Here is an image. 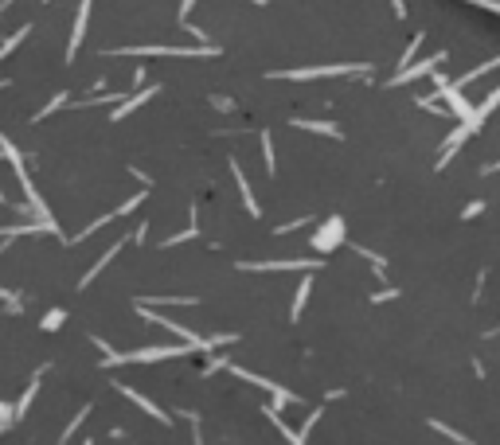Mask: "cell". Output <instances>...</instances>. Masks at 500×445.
<instances>
[{"label": "cell", "instance_id": "26", "mask_svg": "<svg viewBox=\"0 0 500 445\" xmlns=\"http://www.w3.org/2000/svg\"><path fill=\"white\" fill-rule=\"evenodd\" d=\"M258 141H262V156H266V172H270V176H274V168H278V160H274V141H270V133H266V129H262V137H258Z\"/></svg>", "mask_w": 500, "mask_h": 445}, {"label": "cell", "instance_id": "25", "mask_svg": "<svg viewBox=\"0 0 500 445\" xmlns=\"http://www.w3.org/2000/svg\"><path fill=\"white\" fill-rule=\"evenodd\" d=\"M430 430H438V434H441V438H449V441H457V445H473L469 438H465V434H457V430H449V426H446V422H438V418H434V422H430Z\"/></svg>", "mask_w": 500, "mask_h": 445}, {"label": "cell", "instance_id": "31", "mask_svg": "<svg viewBox=\"0 0 500 445\" xmlns=\"http://www.w3.org/2000/svg\"><path fill=\"white\" fill-rule=\"evenodd\" d=\"M461 4H473V8H485V12H496V16H500V0H461Z\"/></svg>", "mask_w": 500, "mask_h": 445}, {"label": "cell", "instance_id": "37", "mask_svg": "<svg viewBox=\"0 0 500 445\" xmlns=\"http://www.w3.org/2000/svg\"><path fill=\"white\" fill-rule=\"evenodd\" d=\"M191 8H196V0H180V20H184V24H188V12H191Z\"/></svg>", "mask_w": 500, "mask_h": 445}, {"label": "cell", "instance_id": "39", "mask_svg": "<svg viewBox=\"0 0 500 445\" xmlns=\"http://www.w3.org/2000/svg\"><path fill=\"white\" fill-rule=\"evenodd\" d=\"M489 172H500V160H493V164H485V176Z\"/></svg>", "mask_w": 500, "mask_h": 445}, {"label": "cell", "instance_id": "28", "mask_svg": "<svg viewBox=\"0 0 500 445\" xmlns=\"http://www.w3.org/2000/svg\"><path fill=\"white\" fill-rule=\"evenodd\" d=\"M63 320H66V312H63V309H51L44 320H39V324H44V332H55V328H59Z\"/></svg>", "mask_w": 500, "mask_h": 445}, {"label": "cell", "instance_id": "35", "mask_svg": "<svg viewBox=\"0 0 500 445\" xmlns=\"http://www.w3.org/2000/svg\"><path fill=\"white\" fill-rule=\"evenodd\" d=\"M305 222H313L309 215H305V219H294V222H281V227H278V235H289V230H297V227H305Z\"/></svg>", "mask_w": 500, "mask_h": 445}, {"label": "cell", "instance_id": "23", "mask_svg": "<svg viewBox=\"0 0 500 445\" xmlns=\"http://www.w3.org/2000/svg\"><path fill=\"white\" fill-rule=\"evenodd\" d=\"M66 102H71V94H66V90H63V94H55V98H51V102H47V106H44V110H39V113H36V121H44V118H51V113H55V110H63V106H66Z\"/></svg>", "mask_w": 500, "mask_h": 445}, {"label": "cell", "instance_id": "15", "mask_svg": "<svg viewBox=\"0 0 500 445\" xmlns=\"http://www.w3.org/2000/svg\"><path fill=\"white\" fill-rule=\"evenodd\" d=\"M125 242H129V238H118V242H114V246H110V250H106V254H102V258H98V262H94V266H90V270H86V274H82V282H79V290H86V285H90V282H94V277H98V274H102V270H106V266H110V262H114V258H118V250H125Z\"/></svg>", "mask_w": 500, "mask_h": 445}, {"label": "cell", "instance_id": "1", "mask_svg": "<svg viewBox=\"0 0 500 445\" xmlns=\"http://www.w3.org/2000/svg\"><path fill=\"white\" fill-rule=\"evenodd\" d=\"M137 312L145 320H153V324H161V328H169L172 336H180V340L188 344L191 352H211V348H223V344H235L239 340V332H219V336H196L191 328L184 324H176V320H169V317H161V312H153L149 305H137Z\"/></svg>", "mask_w": 500, "mask_h": 445}, {"label": "cell", "instance_id": "16", "mask_svg": "<svg viewBox=\"0 0 500 445\" xmlns=\"http://www.w3.org/2000/svg\"><path fill=\"white\" fill-rule=\"evenodd\" d=\"M231 176H235L239 192H243V203H246L250 219H258V215H262V211H258V200H254V192H250V180H246V172L239 168V160H231Z\"/></svg>", "mask_w": 500, "mask_h": 445}, {"label": "cell", "instance_id": "10", "mask_svg": "<svg viewBox=\"0 0 500 445\" xmlns=\"http://www.w3.org/2000/svg\"><path fill=\"white\" fill-rule=\"evenodd\" d=\"M141 203H145V192H137V195H129V200H125V203H121V208H118V211H110V215H102V219H94V222H90V227H86V230H79V235H74V242H82V238H90V235H94V230H102V227H106V222H110V219H121V215H129V211H137V208H141Z\"/></svg>", "mask_w": 500, "mask_h": 445}, {"label": "cell", "instance_id": "14", "mask_svg": "<svg viewBox=\"0 0 500 445\" xmlns=\"http://www.w3.org/2000/svg\"><path fill=\"white\" fill-rule=\"evenodd\" d=\"M340 238H344V222H340V219H329V222H324V230H321V235L313 238V250L329 254L332 246L340 242Z\"/></svg>", "mask_w": 500, "mask_h": 445}, {"label": "cell", "instance_id": "40", "mask_svg": "<svg viewBox=\"0 0 500 445\" xmlns=\"http://www.w3.org/2000/svg\"><path fill=\"white\" fill-rule=\"evenodd\" d=\"M8 414H12V410H8V406H0V418H8Z\"/></svg>", "mask_w": 500, "mask_h": 445}, {"label": "cell", "instance_id": "18", "mask_svg": "<svg viewBox=\"0 0 500 445\" xmlns=\"http://www.w3.org/2000/svg\"><path fill=\"white\" fill-rule=\"evenodd\" d=\"M496 67H500V55H493V59H489V63H477V67H473V71H465L461 78H454V82H449V86H457V90H461V86H469V82H477L481 74H489V71H496Z\"/></svg>", "mask_w": 500, "mask_h": 445}, {"label": "cell", "instance_id": "13", "mask_svg": "<svg viewBox=\"0 0 500 445\" xmlns=\"http://www.w3.org/2000/svg\"><path fill=\"white\" fill-rule=\"evenodd\" d=\"M496 106H500V86H496V90H489V98H485L481 106H473V118L465 121V126H469V133H481V126L489 121V113H493Z\"/></svg>", "mask_w": 500, "mask_h": 445}, {"label": "cell", "instance_id": "4", "mask_svg": "<svg viewBox=\"0 0 500 445\" xmlns=\"http://www.w3.org/2000/svg\"><path fill=\"white\" fill-rule=\"evenodd\" d=\"M336 74H368V63H329V67L270 71V78H289V82H305V78H336Z\"/></svg>", "mask_w": 500, "mask_h": 445}, {"label": "cell", "instance_id": "38", "mask_svg": "<svg viewBox=\"0 0 500 445\" xmlns=\"http://www.w3.org/2000/svg\"><path fill=\"white\" fill-rule=\"evenodd\" d=\"M391 8H395L399 20H406V0H391Z\"/></svg>", "mask_w": 500, "mask_h": 445}, {"label": "cell", "instance_id": "6", "mask_svg": "<svg viewBox=\"0 0 500 445\" xmlns=\"http://www.w3.org/2000/svg\"><path fill=\"white\" fill-rule=\"evenodd\" d=\"M227 371H235L239 379H246V383H254V387H262V391H270L278 406H289V402H301V399H297L294 391H286V387L270 383V379H262V375H250V371H246V367H239V364H227Z\"/></svg>", "mask_w": 500, "mask_h": 445}, {"label": "cell", "instance_id": "34", "mask_svg": "<svg viewBox=\"0 0 500 445\" xmlns=\"http://www.w3.org/2000/svg\"><path fill=\"white\" fill-rule=\"evenodd\" d=\"M481 211H485V203H481V200H473V203H469V208H465V211H461V219H477V215H481Z\"/></svg>", "mask_w": 500, "mask_h": 445}, {"label": "cell", "instance_id": "43", "mask_svg": "<svg viewBox=\"0 0 500 445\" xmlns=\"http://www.w3.org/2000/svg\"><path fill=\"white\" fill-rule=\"evenodd\" d=\"M4 86H8V82H0V90H4Z\"/></svg>", "mask_w": 500, "mask_h": 445}, {"label": "cell", "instance_id": "20", "mask_svg": "<svg viewBox=\"0 0 500 445\" xmlns=\"http://www.w3.org/2000/svg\"><path fill=\"white\" fill-rule=\"evenodd\" d=\"M28 31H31V24H24V28H16V31H12V36H8V39H4V44H0V63H4V59H8V55H12V51H16V47H20V44H24V39H28Z\"/></svg>", "mask_w": 500, "mask_h": 445}, {"label": "cell", "instance_id": "29", "mask_svg": "<svg viewBox=\"0 0 500 445\" xmlns=\"http://www.w3.org/2000/svg\"><path fill=\"white\" fill-rule=\"evenodd\" d=\"M137 305H196V297H156V301H137Z\"/></svg>", "mask_w": 500, "mask_h": 445}, {"label": "cell", "instance_id": "11", "mask_svg": "<svg viewBox=\"0 0 500 445\" xmlns=\"http://www.w3.org/2000/svg\"><path fill=\"white\" fill-rule=\"evenodd\" d=\"M161 94V86H145V90H137V94H129V98H121L118 106H114V113H110V121H125L133 110H141V106L149 102V98H156Z\"/></svg>", "mask_w": 500, "mask_h": 445}, {"label": "cell", "instance_id": "12", "mask_svg": "<svg viewBox=\"0 0 500 445\" xmlns=\"http://www.w3.org/2000/svg\"><path fill=\"white\" fill-rule=\"evenodd\" d=\"M118 391H121V394H125V399H129V402H133V406H141V410H145V414H149V418H156V422H161V426H169V422H172V418H169V414H164V410H161V406H156V402H153V399H145V394H141V391H133V387H125V383L118 387Z\"/></svg>", "mask_w": 500, "mask_h": 445}, {"label": "cell", "instance_id": "5", "mask_svg": "<svg viewBox=\"0 0 500 445\" xmlns=\"http://www.w3.org/2000/svg\"><path fill=\"white\" fill-rule=\"evenodd\" d=\"M446 59H449V55H446V51H438V55H426V59H419V63H406V67H399V74L387 82V86H406V82L422 78V74H434Z\"/></svg>", "mask_w": 500, "mask_h": 445}, {"label": "cell", "instance_id": "22", "mask_svg": "<svg viewBox=\"0 0 500 445\" xmlns=\"http://www.w3.org/2000/svg\"><path fill=\"white\" fill-rule=\"evenodd\" d=\"M266 418H270V422H274V426H278V430H281V438H286L289 445H309V441H301V438H297V434H294V430H289V426H286V422H281V418H278V410H266Z\"/></svg>", "mask_w": 500, "mask_h": 445}, {"label": "cell", "instance_id": "33", "mask_svg": "<svg viewBox=\"0 0 500 445\" xmlns=\"http://www.w3.org/2000/svg\"><path fill=\"white\" fill-rule=\"evenodd\" d=\"M399 290H379V293H371V305H383V301H395Z\"/></svg>", "mask_w": 500, "mask_h": 445}, {"label": "cell", "instance_id": "41", "mask_svg": "<svg viewBox=\"0 0 500 445\" xmlns=\"http://www.w3.org/2000/svg\"><path fill=\"white\" fill-rule=\"evenodd\" d=\"M250 4H270V0H250Z\"/></svg>", "mask_w": 500, "mask_h": 445}, {"label": "cell", "instance_id": "19", "mask_svg": "<svg viewBox=\"0 0 500 445\" xmlns=\"http://www.w3.org/2000/svg\"><path fill=\"white\" fill-rule=\"evenodd\" d=\"M289 126H294V129H309V133H324V137H344V133H340V126H332V121H305V118H294Z\"/></svg>", "mask_w": 500, "mask_h": 445}, {"label": "cell", "instance_id": "24", "mask_svg": "<svg viewBox=\"0 0 500 445\" xmlns=\"http://www.w3.org/2000/svg\"><path fill=\"white\" fill-rule=\"evenodd\" d=\"M86 414H90V406H82V410H79V414H74V418H71V426H66V430H63V438H59V445H66V441H71V438H74V434H79V426H82V422H86Z\"/></svg>", "mask_w": 500, "mask_h": 445}, {"label": "cell", "instance_id": "42", "mask_svg": "<svg viewBox=\"0 0 500 445\" xmlns=\"http://www.w3.org/2000/svg\"><path fill=\"white\" fill-rule=\"evenodd\" d=\"M0 203H4V188H0Z\"/></svg>", "mask_w": 500, "mask_h": 445}, {"label": "cell", "instance_id": "21", "mask_svg": "<svg viewBox=\"0 0 500 445\" xmlns=\"http://www.w3.org/2000/svg\"><path fill=\"white\" fill-rule=\"evenodd\" d=\"M36 394H39V379H31L28 391H24V399L12 406V418H24V414H28V406H31V399H36Z\"/></svg>", "mask_w": 500, "mask_h": 445}, {"label": "cell", "instance_id": "36", "mask_svg": "<svg viewBox=\"0 0 500 445\" xmlns=\"http://www.w3.org/2000/svg\"><path fill=\"white\" fill-rule=\"evenodd\" d=\"M419 106H422V110H434L438 118H446V110H441V106L434 102V98H419Z\"/></svg>", "mask_w": 500, "mask_h": 445}, {"label": "cell", "instance_id": "7", "mask_svg": "<svg viewBox=\"0 0 500 445\" xmlns=\"http://www.w3.org/2000/svg\"><path fill=\"white\" fill-rule=\"evenodd\" d=\"M324 262L321 258H281V262H239V270H246V274H258V270H321Z\"/></svg>", "mask_w": 500, "mask_h": 445}, {"label": "cell", "instance_id": "8", "mask_svg": "<svg viewBox=\"0 0 500 445\" xmlns=\"http://www.w3.org/2000/svg\"><path fill=\"white\" fill-rule=\"evenodd\" d=\"M434 86H438V98H441V102H446V106H449V110H454L461 121H469V118H473V106L465 102V94H461L457 86H449V82L441 78V74H434Z\"/></svg>", "mask_w": 500, "mask_h": 445}, {"label": "cell", "instance_id": "44", "mask_svg": "<svg viewBox=\"0 0 500 445\" xmlns=\"http://www.w3.org/2000/svg\"><path fill=\"white\" fill-rule=\"evenodd\" d=\"M82 445H94V441H82Z\"/></svg>", "mask_w": 500, "mask_h": 445}, {"label": "cell", "instance_id": "32", "mask_svg": "<svg viewBox=\"0 0 500 445\" xmlns=\"http://www.w3.org/2000/svg\"><path fill=\"white\" fill-rule=\"evenodd\" d=\"M419 47H422V36H414V39H411V47H406V51H403V67H406V63H414V55H419Z\"/></svg>", "mask_w": 500, "mask_h": 445}, {"label": "cell", "instance_id": "30", "mask_svg": "<svg viewBox=\"0 0 500 445\" xmlns=\"http://www.w3.org/2000/svg\"><path fill=\"white\" fill-rule=\"evenodd\" d=\"M0 301H4V309H8V312H20V309H24V305H20V293L0 290Z\"/></svg>", "mask_w": 500, "mask_h": 445}, {"label": "cell", "instance_id": "9", "mask_svg": "<svg viewBox=\"0 0 500 445\" xmlns=\"http://www.w3.org/2000/svg\"><path fill=\"white\" fill-rule=\"evenodd\" d=\"M90 8H94V0H79V16H74L71 44H66V63H74V55L82 47V36H86V24H90Z\"/></svg>", "mask_w": 500, "mask_h": 445}, {"label": "cell", "instance_id": "3", "mask_svg": "<svg viewBox=\"0 0 500 445\" xmlns=\"http://www.w3.org/2000/svg\"><path fill=\"white\" fill-rule=\"evenodd\" d=\"M110 55H137V59H149V55H161V59H215L219 47L215 44H196V47H118Z\"/></svg>", "mask_w": 500, "mask_h": 445}, {"label": "cell", "instance_id": "27", "mask_svg": "<svg viewBox=\"0 0 500 445\" xmlns=\"http://www.w3.org/2000/svg\"><path fill=\"white\" fill-rule=\"evenodd\" d=\"M199 230H196V222H188V230H180V235H172V238H164L161 246H180V242H191V238H196Z\"/></svg>", "mask_w": 500, "mask_h": 445}, {"label": "cell", "instance_id": "17", "mask_svg": "<svg viewBox=\"0 0 500 445\" xmlns=\"http://www.w3.org/2000/svg\"><path fill=\"white\" fill-rule=\"evenodd\" d=\"M309 290H313V270L305 274V282L297 285V293H294V305H289V320H301V312H305V301H309Z\"/></svg>", "mask_w": 500, "mask_h": 445}, {"label": "cell", "instance_id": "2", "mask_svg": "<svg viewBox=\"0 0 500 445\" xmlns=\"http://www.w3.org/2000/svg\"><path fill=\"white\" fill-rule=\"evenodd\" d=\"M0 156H4L8 164H12V172H16V180H20V188H24V195H28V208H31V215H39L44 222H55L51 219V208L44 203V195H39V188H36V180L28 176V168H24V156H20V148H16L8 137H0Z\"/></svg>", "mask_w": 500, "mask_h": 445}]
</instances>
